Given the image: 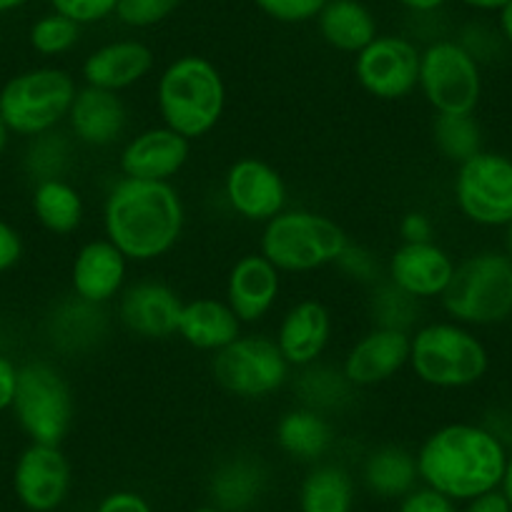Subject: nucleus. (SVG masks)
I'll return each mask as SVG.
<instances>
[{"instance_id": "nucleus-1", "label": "nucleus", "mask_w": 512, "mask_h": 512, "mask_svg": "<svg viewBox=\"0 0 512 512\" xmlns=\"http://www.w3.org/2000/svg\"><path fill=\"white\" fill-rule=\"evenodd\" d=\"M101 236H106L134 267L169 259L189 226V206L171 181H139L113 176L98 206Z\"/></svg>"}, {"instance_id": "nucleus-2", "label": "nucleus", "mask_w": 512, "mask_h": 512, "mask_svg": "<svg viewBox=\"0 0 512 512\" xmlns=\"http://www.w3.org/2000/svg\"><path fill=\"white\" fill-rule=\"evenodd\" d=\"M415 457L420 485L467 502L500 487L510 452L482 422L452 420L427 432Z\"/></svg>"}, {"instance_id": "nucleus-3", "label": "nucleus", "mask_w": 512, "mask_h": 512, "mask_svg": "<svg viewBox=\"0 0 512 512\" xmlns=\"http://www.w3.org/2000/svg\"><path fill=\"white\" fill-rule=\"evenodd\" d=\"M154 111L159 123L196 144L214 134L229 108V86L211 58L181 53L154 81Z\"/></svg>"}, {"instance_id": "nucleus-4", "label": "nucleus", "mask_w": 512, "mask_h": 512, "mask_svg": "<svg viewBox=\"0 0 512 512\" xmlns=\"http://www.w3.org/2000/svg\"><path fill=\"white\" fill-rule=\"evenodd\" d=\"M407 372L427 390H470L490 372V349L475 329L455 319H425L410 337Z\"/></svg>"}, {"instance_id": "nucleus-5", "label": "nucleus", "mask_w": 512, "mask_h": 512, "mask_svg": "<svg viewBox=\"0 0 512 512\" xmlns=\"http://www.w3.org/2000/svg\"><path fill=\"white\" fill-rule=\"evenodd\" d=\"M347 244V229L334 216L292 204L259 226L256 236V251H262L284 277H309L332 269Z\"/></svg>"}, {"instance_id": "nucleus-6", "label": "nucleus", "mask_w": 512, "mask_h": 512, "mask_svg": "<svg viewBox=\"0 0 512 512\" xmlns=\"http://www.w3.org/2000/svg\"><path fill=\"white\" fill-rule=\"evenodd\" d=\"M447 319L465 327H497L512 317V259L502 249H477L457 259L440 299Z\"/></svg>"}, {"instance_id": "nucleus-7", "label": "nucleus", "mask_w": 512, "mask_h": 512, "mask_svg": "<svg viewBox=\"0 0 512 512\" xmlns=\"http://www.w3.org/2000/svg\"><path fill=\"white\" fill-rule=\"evenodd\" d=\"M78 81L61 66H36L16 73L0 88V118L13 136L33 139L66 126Z\"/></svg>"}, {"instance_id": "nucleus-8", "label": "nucleus", "mask_w": 512, "mask_h": 512, "mask_svg": "<svg viewBox=\"0 0 512 512\" xmlns=\"http://www.w3.org/2000/svg\"><path fill=\"white\" fill-rule=\"evenodd\" d=\"M11 412L31 442L63 445L76 425V392L68 374L51 359L23 362Z\"/></svg>"}, {"instance_id": "nucleus-9", "label": "nucleus", "mask_w": 512, "mask_h": 512, "mask_svg": "<svg viewBox=\"0 0 512 512\" xmlns=\"http://www.w3.org/2000/svg\"><path fill=\"white\" fill-rule=\"evenodd\" d=\"M211 379L239 402H267L284 392L294 369L267 332H241L229 347L211 354Z\"/></svg>"}, {"instance_id": "nucleus-10", "label": "nucleus", "mask_w": 512, "mask_h": 512, "mask_svg": "<svg viewBox=\"0 0 512 512\" xmlns=\"http://www.w3.org/2000/svg\"><path fill=\"white\" fill-rule=\"evenodd\" d=\"M452 204L467 224L505 229L512 221V156L482 149L455 166Z\"/></svg>"}, {"instance_id": "nucleus-11", "label": "nucleus", "mask_w": 512, "mask_h": 512, "mask_svg": "<svg viewBox=\"0 0 512 512\" xmlns=\"http://www.w3.org/2000/svg\"><path fill=\"white\" fill-rule=\"evenodd\" d=\"M480 61L452 38L422 48L417 93L432 113H475L482 101Z\"/></svg>"}, {"instance_id": "nucleus-12", "label": "nucleus", "mask_w": 512, "mask_h": 512, "mask_svg": "<svg viewBox=\"0 0 512 512\" xmlns=\"http://www.w3.org/2000/svg\"><path fill=\"white\" fill-rule=\"evenodd\" d=\"M422 48L400 33H379L354 56L352 76L359 91L379 103H402L417 93Z\"/></svg>"}, {"instance_id": "nucleus-13", "label": "nucleus", "mask_w": 512, "mask_h": 512, "mask_svg": "<svg viewBox=\"0 0 512 512\" xmlns=\"http://www.w3.org/2000/svg\"><path fill=\"white\" fill-rule=\"evenodd\" d=\"M219 196L234 219L264 226L289 206V184L272 161L246 154L224 169Z\"/></svg>"}, {"instance_id": "nucleus-14", "label": "nucleus", "mask_w": 512, "mask_h": 512, "mask_svg": "<svg viewBox=\"0 0 512 512\" xmlns=\"http://www.w3.org/2000/svg\"><path fill=\"white\" fill-rule=\"evenodd\" d=\"M184 297L161 277H136L113 304V319L121 332L141 342H169L176 337Z\"/></svg>"}, {"instance_id": "nucleus-15", "label": "nucleus", "mask_w": 512, "mask_h": 512, "mask_svg": "<svg viewBox=\"0 0 512 512\" xmlns=\"http://www.w3.org/2000/svg\"><path fill=\"white\" fill-rule=\"evenodd\" d=\"M194 144L164 123L134 128L116 151V174L139 181H171L176 184L191 164Z\"/></svg>"}, {"instance_id": "nucleus-16", "label": "nucleus", "mask_w": 512, "mask_h": 512, "mask_svg": "<svg viewBox=\"0 0 512 512\" xmlns=\"http://www.w3.org/2000/svg\"><path fill=\"white\" fill-rule=\"evenodd\" d=\"M284 279L262 251H244L226 269L221 297L244 327H259L282 307Z\"/></svg>"}, {"instance_id": "nucleus-17", "label": "nucleus", "mask_w": 512, "mask_h": 512, "mask_svg": "<svg viewBox=\"0 0 512 512\" xmlns=\"http://www.w3.org/2000/svg\"><path fill=\"white\" fill-rule=\"evenodd\" d=\"M66 131L81 149H118L134 131V111L123 93L78 86L66 118Z\"/></svg>"}, {"instance_id": "nucleus-18", "label": "nucleus", "mask_w": 512, "mask_h": 512, "mask_svg": "<svg viewBox=\"0 0 512 512\" xmlns=\"http://www.w3.org/2000/svg\"><path fill=\"white\" fill-rule=\"evenodd\" d=\"M410 332L367 327L344 349L339 367L354 390H377L410 367Z\"/></svg>"}, {"instance_id": "nucleus-19", "label": "nucleus", "mask_w": 512, "mask_h": 512, "mask_svg": "<svg viewBox=\"0 0 512 512\" xmlns=\"http://www.w3.org/2000/svg\"><path fill=\"white\" fill-rule=\"evenodd\" d=\"M334 329V312L324 299L299 297L279 312L272 337L289 367L302 369L327 359Z\"/></svg>"}, {"instance_id": "nucleus-20", "label": "nucleus", "mask_w": 512, "mask_h": 512, "mask_svg": "<svg viewBox=\"0 0 512 512\" xmlns=\"http://www.w3.org/2000/svg\"><path fill=\"white\" fill-rule=\"evenodd\" d=\"M73 487V465L61 445L28 442L13 467V492L31 512H56Z\"/></svg>"}, {"instance_id": "nucleus-21", "label": "nucleus", "mask_w": 512, "mask_h": 512, "mask_svg": "<svg viewBox=\"0 0 512 512\" xmlns=\"http://www.w3.org/2000/svg\"><path fill=\"white\" fill-rule=\"evenodd\" d=\"M131 269L134 264L106 236H91L73 251L68 287L73 297L83 302L113 307L131 282Z\"/></svg>"}, {"instance_id": "nucleus-22", "label": "nucleus", "mask_w": 512, "mask_h": 512, "mask_svg": "<svg viewBox=\"0 0 512 512\" xmlns=\"http://www.w3.org/2000/svg\"><path fill=\"white\" fill-rule=\"evenodd\" d=\"M457 259L440 241L397 244L384 259V277L417 302H440L455 274Z\"/></svg>"}, {"instance_id": "nucleus-23", "label": "nucleus", "mask_w": 512, "mask_h": 512, "mask_svg": "<svg viewBox=\"0 0 512 512\" xmlns=\"http://www.w3.org/2000/svg\"><path fill=\"white\" fill-rule=\"evenodd\" d=\"M113 327L116 319L111 307L83 302L73 294L53 304L46 319V334L53 352L71 359L93 357L111 339Z\"/></svg>"}, {"instance_id": "nucleus-24", "label": "nucleus", "mask_w": 512, "mask_h": 512, "mask_svg": "<svg viewBox=\"0 0 512 512\" xmlns=\"http://www.w3.org/2000/svg\"><path fill=\"white\" fill-rule=\"evenodd\" d=\"M156 71L154 48L139 38H116L93 48L81 63L83 86L123 93L139 88Z\"/></svg>"}, {"instance_id": "nucleus-25", "label": "nucleus", "mask_w": 512, "mask_h": 512, "mask_svg": "<svg viewBox=\"0 0 512 512\" xmlns=\"http://www.w3.org/2000/svg\"><path fill=\"white\" fill-rule=\"evenodd\" d=\"M272 440L284 457L312 467L332 455L339 437L334 417L294 402L274 420Z\"/></svg>"}, {"instance_id": "nucleus-26", "label": "nucleus", "mask_w": 512, "mask_h": 512, "mask_svg": "<svg viewBox=\"0 0 512 512\" xmlns=\"http://www.w3.org/2000/svg\"><path fill=\"white\" fill-rule=\"evenodd\" d=\"M269 487V467L259 455L234 452L221 457L209 472V502L221 512H249L254 510Z\"/></svg>"}, {"instance_id": "nucleus-27", "label": "nucleus", "mask_w": 512, "mask_h": 512, "mask_svg": "<svg viewBox=\"0 0 512 512\" xmlns=\"http://www.w3.org/2000/svg\"><path fill=\"white\" fill-rule=\"evenodd\" d=\"M244 329L246 327L231 312L224 297L196 294V297L184 299L179 327H176V339H181L194 352L209 354L211 357V354L229 347Z\"/></svg>"}, {"instance_id": "nucleus-28", "label": "nucleus", "mask_w": 512, "mask_h": 512, "mask_svg": "<svg viewBox=\"0 0 512 512\" xmlns=\"http://www.w3.org/2000/svg\"><path fill=\"white\" fill-rule=\"evenodd\" d=\"M31 211L46 234L66 236L78 234L88 219V199L73 179H51L33 184Z\"/></svg>"}, {"instance_id": "nucleus-29", "label": "nucleus", "mask_w": 512, "mask_h": 512, "mask_svg": "<svg viewBox=\"0 0 512 512\" xmlns=\"http://www.w3.org/2000/svg\"><path fill=\"white\" fill-rule=\"evenodd\" d=\"M362 485L379 500H402L420 485L415 450L397 442L372 447L362 462Z\"/></svg>"}, {"instance_id": "nucleus-30", "label": "nucleus", "mask_w": 512, "mask_h": 512, "mask_svg": "<svg viewBox=\"0 0 512 512\" xmlns=\"http://www.w3.org/2000/svg\"><path fill=\"white\" fill-rule=\"evenodd\" d=\"M317 33L332 51L357 56L379 36L377 16L362 0H329L319 11Z\"/></svg>"}, {"instance_id": "nucleus-31", "label": "nucleus", "mask_w": 512, "mask_h": 512, "mask_svg": "<svg viewBox=\"0 0 512 512\" xmlns=\"http://www.w3.org/2000/svg\"><path fill=\"white\" fill-rule=\"evenodd\" d=\"M289 387H292L297 405L312 407V410L324 412L329 417H337L339 412L347 410L354 397L359 395L349 384V379L344 377L342 367L327 362V359L309 364V367L294 369Z\"/></svg>"}, {"instance_id": "nucleus-32", "label": "nucleus", "mask_w": 512, "mask_h": 512, "mask_svg": "<svg viewBox=\"0 0 512 512\" xmlns=\"http://www.w3.org/2000/svg\"><path fill=\"white\" fill-rule=\"evenodd\" d=\"M354 502H357V482L342 462H317L299 482V512H352Z\"/></svg>"}, {"instance_id": "nucleus-33", "label": "nucleus", "mask_w": 512, "mask_h": 512, "mask_svg": "<svg viewBox=\"0 0 512 512\" xmlns=\"http://www.w3.org/2000/svg\"><path fill=\"white\" fill-rule=\"evenodd\" d=\"M78 154L81 146L71 139L66 128H56V131H46L41 136L26 139V149H23V174L28 176L31 184H41V181L51 179H71L76 171Z\"/></svg>"}, {"instance_id": "nucleus-34", "label": "nucleus", "mask_w": 512, "mask_h": 512, "mask_svg": "<svg viewBox=\"0 0 512 512\" xmlns=\"http://www.w3.org/2000/svg\"><path fill=\"white\" fill-rule=\"evenodd\" d=\"M430 139L437 154L452 166L465 164L485 149V134L475 113H432Z\"/></svg>"}, {"instance_id": "nucleus-35", "label": "nucleus", "mask_w": 512, "mask_h": 512, "mask_svg": "<svg viewBox=\"0 0 512 512\" xmlns=\"http://www.w3.org/2000/svg\"><path fill=\"white\" fill-rule=\"evenodd\" d=\"M425 304L417 302L407 292L384 277L367 289V317L369 327L397 329V332H415L425 322Z\"/></svg>"}, {"instance_id": "nucleus-36", "label": "nucleus", "mask_w": 512, "mask_h": 512, "mask_svg": "<svg viewBox=\"0 0 512 512\" xmlns=\"http://www.w3.org/2000/svg\"><path fill=\"white\" fill-rule=\"evenodd\" d=\"M81 33L83 26H78L71 18L61 16V13L51 11L33 23L31 33H28V41H31V48L38 56L63 58L78 46Z\"/></svg>"}, {"instance_id": "nucleus-37", "label": "nucleus", "mask_w": 512, "mask_h": 512, "mask_svg": "<svg viewBox=\"0 0 512 512\" xmlns=\"http://www.w3.org/2000/svg\"><path fill=\"white\" fill-rule=\"evenodd\" d=\"M334 272L342 279L352 282L354 287L369 289L377 282L384 279V259L367 244H359V241L349 239V244L344 246V251L339 254L337 264H334Z\"/></svg>"}, {"instance_id": "nucleus-38", "label": "nucleus", "mask_w": 512, "mask_h": 512, "mask_svg": "<svg viewBox=\"0 0 512 512\" xmlns=\"http://www.w3.org/2000/svg\"><path fill=\"white\" fill-rule=\"evenodd\" d=\"M181 0H118L116 21L128 28H154L179 11Z\"/></svg>"}, {"instance_id": "nucleus-39", "label": "nucleus", "mask_w": 512, "mask_h": 512, "mask_svg": "<svg viewBox=\"0 0 512 512\" xmlns=\"http://www.w3.org/2000/svg\"><path fill=\"white\" fill-rule=\"evenodd\" d=\"M329 0H254V6L272 21L284 26H299L319 16Z\"/></svg>"}, {"instance_id": "nucleus-40", "label": "nucleus", "mask_w": 512, "mask_h": 512, "mask_svg": "<svg viewBox=\"0 0 512 512\" xmlns=\"http://www.w3.org/2000/svg\"><path fill=\"white\" fill-rule=\"evenodd\" d=\"M118 0H51V8L78 26H93L116 13Z\"/></svg>"}, {"instance_id": "nucleus-41", "label": "nucleus", "mask_w": 512, "mask_h": 512, "mask_svg": "<svg viewBox=\"0 0 512 512\" xmlns=\"http://www.w3.org/2000/svg\"><path fill=\"white\" fill-rule=\"evenodd\" d=\"M397 236H400L402 244L437 241V224L425 209H410L397 221Z\"/></svg>"}, {"instance_id": "nucleus-42", "label": "nucleus", "mask_w": 512, "mask_h": 512, "mask_svg": "<svg viewBox=\"0 0 512 512\" xmlns=\"http://www.w3.org/2000/svg\"><path fill=\"white\" fill-rule=\"evenodd\" d=\"M397 512H457V502L427 485H417L397 502Z\"/></svg>"}, {"instance_id": "nucleus-43", "label": "nucleus", "mask_w": 512, "mask_h": 512, "mask_svg": "<svg viewBox=\"0 0 512 512\" xmlns=\"http://www.w3.org/2000/svg\"><path fill=\"white\" fill-rule=\"evenodd\" d=\"M23 254H26L23 234L11 224V221L0 216V274L16 269L18 264H21Z\"/></svg>"}, {"instance_id": "nucleus-44", "label": "nucleus", "mask_w": 512, "mask_h": 512, "mask_svg": "<svg viewBox=\"0 0 512 512\" xmlns=\"http://www.w3.org/2000/svg\"><path fill=\"white\" fill-rule=\"evenodd\" d=\"M93 512H154V505L136 490H111L98 500Z\"/></svg>"}, {"instance_id": "nucleus-45", "label": "nucleus", "mask_w": 512, "mask_h": 512, "mask_svg": "<svg viewBox=\"0 0 512 512\" xmlns=\"http://www.w3.org/2000/svg\"><path fill=\"white\" fill-rule=\"evenodd\" d=\"M18 369H21V364H16L6 354H0V412L11 410L13 400H16Z\"/></svg>"}, {"instance_id": "nucleus-46", "label": "nucleus", "mask_w": 512, "mask_h": 512, "mask_svg": "<svg viewBox=\"0 0 512 512\" xmlns=\"http://www.w3.org/2000/svg\"><path fill=\"white\" fill-rule=\"evenodd\" d=\"M462 512H512V507L507 502V497L502 495L500 487H497V490H490L485 495H477L472 500H467Z\"/></svg>"}, {"instance_id": "nucleus-47", "label": "nucleus", "mask_w": 512, "mask_h": 512, "mask_svg": "<svg viewBox=\"0 0 512 512\" xmlns=\"http://www.w3.org/2000/svg\"><path fill=\"white\" fill-rule=\"evenodd\" d=\"M400 6H405L410 13H417V16H430V13L440 11L447 0H397Z\"/></svg>"}, {"instance_id": "nucleus-48", "label": "nucleus", "mask_w": 512, "mask_h": 512, "mask_svg": "<svg viewBox=\"0 0 512 512\" xmlns=\"http://www.w3.org/2000/svg\"><path fill=\"white\" fill-rule=\"evenodd\" d=\"M497 21H500V33L507 43L512 46V0H507L505 6L497 11Z\"/></svg>"}, {"instance_id": "nucleus-49", "label": "nucleus", "mask_w": 512, "mask_h": 512, "mask_svg": "<svg viewBox=\"0 0 512 512\" xmlns=\"http://www.w3.org/2000/svg\"><path fill=\"white\" fill-rule=\"evenodd\" d=\"M462 6L472 8V11H500L507 0H460Z\"/></svg>"}, {"instance_id": "nucleus-50", "label": "nucleus", "mask_w": 512, "mask_h": 512, "mask_svg": "<svg viewBox=\"0 0 512 512\" xmlns=\"http://www.w3.org/2000/svg\"><path fill=\"white\" fill-rule=\"evenodd\" d=\"M500 490H502V495L507 497V502H510V507H512V452H510V457H507V467H505V475H502Z\"/></svg>"}, {"instance_id": "nucleus-51", "label": "nucleus", "mask_w": 512, "mask_h": 512, "mask_svg": "<svg viewBox=\"0 0 512 512\" xmlns=\"http://www.w3.org/2000/svg\"><path fill=\"white\" fill-rule=\"evenodd\" d=\"M26 3H31V0H0V16H3V13L18 11V8H23Z\"/></svg>"}, {"instance_id": "nucleus-52", "label": "nucleus", "mask_w": 512, "mask_h": 512, "mask_svg": "<svg viewBox=\"0 0 512 512\" xmlns=\"http://www.w3.org/2000/svg\"><path fill=\"white\" fill-rule=\"evenodd\" d=\"M11 131H8V126L6 123H3V118H0V156L6 154V149H8V144H11Z\"/></svg>"}, {"instance_id": "nucleus-53", "label": "nucleus", "mask_w": 512, "mask_h": 512, "mask_svg": "<svg viewBox=\"0 0 512 512\" xmlns=\"http://www.w3.org/2000/svg\"><path fill=\"white\" fill-rule=\"evenodd\" d=\"M502 251H505V254L512 259V221L505 226V249Z\"/></svg>"}, {"instance_id": "nucleus-54", "label": "nucleus", "mask_w": 512, "mask_h": 512, "mask_svg": "<svg viewBox=\"0 0 512 512\" xmlns=\"http://www.w3.org/2000/svg\"><path fill=\"white\" fill-rule=\"evenodd\" d=\"M191 512H221V510H219V507H214V505H211V502H209V505L194 507V510H191Z\"/></svg>"}]
</instances>
